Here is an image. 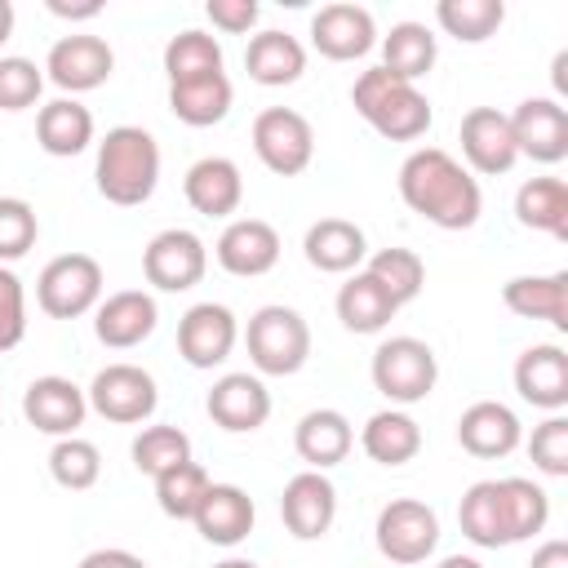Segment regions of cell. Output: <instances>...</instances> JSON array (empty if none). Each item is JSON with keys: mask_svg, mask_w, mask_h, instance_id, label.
<instances>
[{"mask_svg": "<svg viewBox=\"0 0 568 568\" xmlns=\"http://www.w3.org/2000/svg\"><path fill=\"white\" fill-rule=\"evenodd\" d=\"M399 200L439 231H470L484 209L470 169L439 146H417L399 164Z\"/></svg>", "mask_w": 568, "mask_h": 568, "instance_id": "6da1fadb", "label": "cell"}, {"mask_svg": "<svg viewBox=\"0 0 568 568\" xmlns=\"http://www.w3.org/2000/svg\"><path fill=\"white\" fill-rule=\"evenodd\" d=\"M98 191L106 204L120 209H138L155 195L160 182V146L146 129L138 124H115L106 129V138L98 142V164H93Z\"/></svg>", "mask_w": 568, "mask_h": 568, "instance_id": "7a4b0ae2", "label": "cell"}, {"mask_svg": "<svg viewBox=\"0 0 568 568\" xmlns=\"http://www.w3.org/2000/svg\"><path fill=\"white\" fill-rule=\"evenodd\" d=\"M351 106L373 124L386 142H417L430 129V102L417 84L395 80L386 67H368L351 84Z\"/></svg>", "mask_w": 568, "mask_h": 568, "instance_id": "3957f363", "label": "cell"}, {"mask_svg": "<svg viewBox=\"0 0 568 568\" xmlns=\"http://www.w3.org/2000/svg\"><path fill=\"white\" fill-rule=\"evenodd\" d=\"M244 346L257 373L266 377H293L311 359V324L293 306H262L248 315Z\"/></svg>", "mask_w": 568, "mask_h": 568, "instance_id": "277c9868", "label": "cell"}, {"mask_svg": "<svg viewBox=\"0 0 568 568\" xmlns=\"http://www.w3.org/2000/svg\"><path fill=\"white\" fill-rule=\"evenodd\" d=\"M36 302L49 320H80L102 302V266L89 253L53 257L36 280Z\"/></svg>", "mask_w": 568, "mask_h": 568, "instance_id": "5b68a950", "label": "cell"}, {"mask_svg": "<svg viewBox=\"0 0 568 568\" xmlns=\"http://www.w3.org/2000/svg\"><path fill=\"white\" fill-rule=\"evenodd\" d=\"M439 359L422 337H386L373 351V386L390 404H422L435 390Z\"/></svg>", "mask_w": 568, "mask_h": 568, "instance_id": "8992f818", "label": "cell"}, {"mask_svg": "<svg viewBox=\"0 0 568 568\" xmlns=\"http://www.w3.org/2000/svg\"><path fill=\"white\" fill-rule=\"evenodd\" d=\"M253 151L275 178H297L315 160V129L293 106H266L253 120Z\"/></svg>", "mask_w": 568, "mask_h": 568, "instance_id": "52a82bcc", "label": "cell"}, {"mask_svg": "<svg viewBox=\"0 0 568 568\" xmlns=\"http://www.w3.org/2000/svg\"><path fill=\"white\" fill-rule=\"evenodd\" d=\"M373 537L390 564H426L439 546V515L417 497H395L377 510Z\"/></svg>", "mask_w": 568, "mask_h": 568, "instance_id": "ba28073f", "label": "cell"}, {"mask_svg": "<svg viewBox=\"0 0 568 568\" xmlns=\"http://www.w3.org/2000/svg\"><path fill=\"white\" fill-rule=\"evenodd\" d=\"M89 408L115 426H138L155 413L160 404V390H155V377L138 364H106L102 373H93L89 390H84Z\"/></svg>", "mask_w": 568, "mask_h": 568, "instance_id": "9c48e42d", "label": "cell"}, {"mask_svg": "<svg viewBox=\"0 0 568 568\" xmlns=\"http://www.w3.org/2000/svg\"><path fill=\"white\" fill-rule=\"evenodd\" d=\"M204 271H209V248L186 226H169L151 235V244L142 248V275L160 293H186L204 280Z\"/></svg>", "mask_w": 568, "mask_h": 568, "instance_id": "30bf717a", "label": "cell"}, {"mask_svg": "<svg viewBox=\"0 0 568 568\" xmlns=\"http://www.w3.org/2000/svg\"><path fill=\"white\" fill-rule=\"evenodd\" d=\"M44 71H49V80H53L62 93H89V89H98V84L111 80L115 53H111V44H106L102 36L75 31V36L53 40V49H49V58H44Z\"/></svg>", "mask_w": 568, "mask_h": 568, "instance_id": "8fae6325", "label": "cell"}, {"mask_svg": "<svg viewBox=\"0 0 568 568\" xmlns=\"http://www.w3.org/2000/svg\"><path fill=\"white\" fill-rule=\"evenodd\" d=\"M280 519L297 541H320L337 519V488L324 470H297L280 493Z\"/></svg>", "mask_w": 568, "mask_h": 568, "instance_id": "7c38bea8", "label": "cell"}, {"mask_svg": "<svg viewBox=\"0 0 568 568\" xmlns=\"http://www.w3.org/2000/svg\"><path fill=\"white\" fill-rule=\"evenodd\" d=\"M235 337H240V324L222 302H195L178 320V355L191 368H217L235 351Z\"/></svg>", "mask_w": 568, "mask_h": 568, "instance_id": "4fadbf2b", "label": "cell"}, {"mask_svg": "<svg viewBox=\"0 0 568 568\" xmlns=\"http://www.w3.org/2000/svg\"><path fill=\"white\" fill-rule=\"evenodd\" d=\"M506 120L519 155L537 164H559L568 155V111L559 106V98H524Z\"/></svg>", "mask_w": 568, "mask_h": 568, "instance_id": "5bb4252c", "label": "cell"}, {"mask_svg": "<svg viewBox=\"0 0 568 568\" xmlns=\"http://www.w3.org/2000/svg\"><path fill=\"white\" fill-rule=\"evenodd\" d=\"M457 142H462L466 164H470L475 173H484V178L510 173L515 160H519L510 120H506V111H497V106H470V111L462 115Z\"/></svg>", "mask_w": 568, "mask_h": 568, "instance_id": "9a60e30c", "label": "cell"}, {"mask_svg": "<svg viewBox=\"0 0 568 568\" xmlns=\"http://www.w3.org/2000/svg\"><path fill=\"white\" fill-rule=\"evenodd\" d=\"M311 44L328 58V62H355L377 44V22L364 4H320L311 18Z\"/></svg>", "mask_w": 568, "mask_h": 568, "instance_id": "2e32d148", "label": "cell"}, {"mask_svg": "<svg viewBox=\"0 0 568 568\" xmlns=\"http://www.w3.org/2000/svg\"><path fill=\"white\" fill-rule=\"evenodd\" d=\"M84 413H89V399L84 390L71 382V377H36L27 390H22V417L40 430V435H53V439H67L84 426Z\"/></svg>", "mask_w": 568, "mask_h": 568, "instance_id": "e0dca14e", "label": "cell"}, {"mask_svg": "<svg viewBox=\"0 0 568 568\" xmlns=\"http://www.w3.org/2000/svg\"><path fill=\"white\" fill-rule=\"evenodd\" d=\"M155 324H160V306H155V297L142 293V288H120V293L102 297L98 311H93V333H98V342L111 346V351H133V346H142V342L155 333Z\"/></svg>", "mask_w": 568, "mask_h": 568, "instance_id": "ac0fdd59", "label": "cell"}, {"mask_svg": "<svg viewBox=\"0 0 568 568\" xmlns=\"http://www.w3.org/2000/svg\"><path fill=\"white\" fill-rule=\"evenodd\" d=\"M204 408H209V417L222 430L248 435V430L266 426V417H271V390H266V382L257 373H222L213 382Z\"/></svg>", "mask_w": 568, "mask_h": 568, "instance_id": "d6986e66", "label": "cell"}, {"mask_svg": "<svg viewBox=\"0 0 568 568\" xmlns=\"http://www.w3.org/2000/svg\"><path fill=\"white\" fill-rule=\"evenodd\" d=\"M213 253H217V266L226 275L253 280V275H266L280 262V231L271 222H262V217H235L217 235Z\"/></svg>", "mask_w": 568, "mask_h": 568, "instance_id": "ffe728a7", "label": "cell"}, {"mask_svg": "<svg viewBox=\"0 0 568 568\" xmlns=\"http://www.w3.org/2000/svg\"><path fill=\"white\" fill-rule=\"evenodd\" d=\"M524 439V426L515 417V408H506L501 399H475L462 417H457V444L470 457H510Z\"/></svg>", "mask_w": 568, "mask_h": 568, "instance_id": "44dd1931", "label": "cell"}, {"mask_svg": "<svg viewBox=\"0 0 568 568\" xmlns=\"http://www.w3.org/2000/svg\"><path fill=\"white\" fill-rule=\"evenodd\" d=\"M253 519H257V506L240 484H209L200 510L191 515L195 532L209 546H240L253 532Z\"/></svg>", "mask_w": 568, "mask_h": 568, "instance_id": "7402d4cb", "label": "cell"}, {"mask_svg": "<svg viewBox=\"0 0 568 568\" xmlns=\"http://www.w3.org/2000/svg\"><path fill=\"white\" fill-rule=\"evenodd\" d=\"M182 195L195 213L204 217H231L244 200V178H240V164L226 160V155H204L186 169L182 178Z\"/></svg>", "mask_w": 568, "mask_h": 568, "instance_id": "603a6c76", "label": "cell"}, {"mask_svg": "<svg viewBox=\"0 0 568 568\" xmlns=\"http://www.w3.org/2000/svg\"><path fill=\"white\" fill-rule=\"evenodd\" d=\"M515 390L532 408L559 413L568 404V355H564V346H555V342L528 346L515 359Z\"/></svg>", "mask_w": 568, "mask_h": 568, "instance_id": "cb8c5ba5", "label": "cell"}, {"mask_svg": "<svg viewBox=\"0 0 568 568\" xmlns=\"http://www.w3.org/2000/svg\"><path fill=\"white\" fill-rule=\"evenodd\" d=\"M244 71L253 84H266V89H284L293 80H302L306 71V49L297 36L288 31H257L248 36V49H244Z\"/></svg>", "mask_w": 568, "mask_h": 568, "instance_id": "d4e9b609", "label": "cell"}, {"mask_svg": "<svg viewBox=\"0 0 568 568\" xmlns=\"http://www.w3.org/2000/svg\"><path fill=\"white\" fill-rule=\"evenodd\" d=\"M302 253H306V262H311L315 271H324V275H346V271H355V266L368 257V240H364V231H359L355 222H346V217H320V222H311V231H306V240H302Z\"/></svg>", "mask_w": 568, "mask_h": 568, "instance_id": "484cf974", "label": "cell"}, {"mask_svg": "<svg viewBox=\"0 0 568 568\" xmlns=\"http://www.w3.org/2000/svg\"><path fill=\"white\" fill-rule=\"evenodd\" d=\"M501 302L519 320H546L555 328H568V271L515 275V280L501 284Z\"/></svg>", "mask_w": 568, "mask_h": 568, "instance_id": "4316f807", "label": "cell"}, {"mask_svg": "<svg viewBox=\"0 0 568 568\" xmlns=\"http://www.w3.org/2000/svg\"><path fill=\"white\" fill-rule=\"evenodd\" d=\"M293 448L311 470H328L346 462V453L355 448V430L337 408H311L293 430Z\"/></svg>", "mask_w": 568, "mask_h": 568, "instance_id": "83f0119b", "label": "cell"}, {"mask_svg": "<svg viewBox=\"0 0 568 568\" xmlns=\"http://www.w3.org/2000/svg\"><path fill=\"white\" fill-rule=\"evenodd\" d=\"M36 142L44 155H80L89 142H93V111L75 98H53L40 106L36 115Z\"/></svg>", "mask_w": 568, "mask_h": 568, "instance_id": "f1b7e54d", "label": "cell"}, {"mask_svg": "<svg viewBox=\"0 0 568 568\" xmlns=\"http://www.w3.org/2000/svg\"><path fill=\"white\" fill-rule=\"evenodd\" d=\"M359 448L377 462V466H404L422 453V426L404 413V408H382L364 422L359 430Z\"/></svg>", "mask_w": 568, "mask_h": 568, "instance_id": "f546056e", "label": "cell"}, {"mask_svg": "<svg viewBox=\"0 0 568 568\" xmlns=\"http://www.w3.org/2000/svg\"><path fill=\"white\" fill-rule=\"evenodd\" d=\"M235 102V89L226 80V71L217 75H200V80H182V84H169V111L191 124V129H209V124H222L226 111Z\"/></svg>", "mask_w": 568, "mask_h": 568, "instance_id": "4dcf8cb0", "label": "cell"}, {"mask_svg": "<svg viewBox=\"0 0 568 568\" xmlns=\"http://www.w3.org/2000/svg\"><path fill=\"white\" fill-rule=\"evenodd\" d=\"M395 297L368 275V271H355L342 288H337V320L342 328L351 333H382L390 320H395Z\"/></svg>", "mask_w": 568, "mask_h": 568, "instance_id": "1f68e13d", "label": "cell"}, {"mask_svg": "<svg viewBox=\"0 0 568 568\" xmlns=\"http://www.w3.org/2000/svg\"><path fill=\"white\" fill-rule=\"evenodd\" d=\"M515 217L528 231H546L568 244V186L564 178H528L515 191Z\"/></svg>", "mask_w": 568, "mask_h": 568, "instance_id": "d6a6232c", "label": "cell"}, {"mask_svg": "<svg viewBox=\"0 0 568 568\" xmlns=\"http://www.w3.org/2000/svg\"><path fill=\"white\" fill-rule=\"evenodd\" d=\"M435 53H439V44H435L426 22H395L390 36H382V62L377 67H386L395 80L417 84L435 67Z\"/></svg>", "mask_w": 568, "mask_h": 568, "instance_id": "836d02e7", "label": "cell"}, {"mask_svg": "<svg viewBox=\"0 0 568 568\" xmlns=\"http://www.w3.org/2000/svg\"><path fill=\"white\" fill-rule=\"evenodd\" d=\"M457 524L466 532V541L484 546V550H497V546H510L506 537V510H501V488L497 479H479L462 493V506H457Z\"/></svg>", "mask_w": 568, "mask_h": 568, "instance_id": "e575fe53", "label": "cell"}, {"mask_svg": "<svg viewBox=\"0 0 568 568\" xmlns=\"http://www.w3.org/2000/svg\"><path fill=\"white\" fill-rule=\"evenodd\" d=\"M164 71H169V84L217 75L222 71V44H217V36H209L200 27H186V31L169 36V44H164Z\"/></svg>", "mask_w": 568, "mask_h": 568, "instance_id": "d590c367", "label": "cell"}, {"mask_svg": "<svg viewBox=\"0 0 568 568\" xmlns=\"http://www.w3.org/2000/svg\"><path fill=\"white\" fill-rule=\"evenodd\" d=\"M497 488H501V510H506V537H510V546L515 541H528L532 532L546 528L550 497H546L541 484H532L524 475H510V479H497Z\"/></svg>", "mask_w": 568, "mask_h": 568, "instance_id": "8d00e7d4", "label": "cell"}, {"mask_svg": "<svg viewBox=\"0 0 568 568\" xmlns=\"http://www.w3.org/2000/svg\"><path fill=\"white\" fill-rule=\"evenodd\" d=\"M435 22L462 40V44H479L488 36H497V27L506 22V4L501 0H439L435 4Z\"/></svg>", "mask_w": 568, "mask_h": 568, "instance_id": "74e56055", "label": "cell"}, {"mask_svg": "<svg viewBox=\"0 0 568 568\" xmlns=\"http://www.w3.org/2000/svg\"><path fill=\"white\" fill-rule=\"evenodd\" d=\"M390 297H395V306H404V302H413L417 293H422V284H426V262L413 253V248H399V244H390V248H377L373 257H368V266H364Z\"/></svg>", "mask_w": 568, "mask_h": 568, "instance_id": "f35d334b", "label": "cell"}, {"mask_svg": "<svg viewBox=\"0 0 568 568\" xmlns=\"http://www.w3.org/2000/svg\"><path fill=\"white\" fill-rule=\"evenodd\" d=\"M49 475H53V484H62L67 493L93 488L98 475H102V453H98V444H89V439H80V435L58 439V444L49 448Z\"/></svg>", "mask_w": 568, "mask_h": 568, "instance_id": "ab89813d", "label": "cell"}, {"mask_svg": "<svg viewBox=\"0 0 568 568\" xmlns=\"http://www.w3.org/2000/svg\"><path fill=\"white\" fill-rule=\"evenodd\" d=\"M209 493V475L200 462H178L164 475H155V501L169 519H191Z\"/></svg>", "mask_w": 568, "mask_h": 568, "instance_id": "60d3db41", "label": "cell"}, {"mask_svg": "<svg viewBox=\"0 0 568 568\" xmlns=\"http://www.w3.org/2000/svg\"><path fill=\"white\" fill-rule=\"evenodd\" d=\"M129 453H133V466L155 479V475H164L169 466L191 462V439H186V430H178V426H142Z\"/></svg>", "mask_w": 568, "mask_h": 568, "instance_id": "b9f144b4", "label": "cell"}, {"mask_svg": "<svg viewBox=\"0 0 568 568\" xmlns=\"http://www.w3.org/2000/svg\"><path fill=\"white\" fill-rule=\"evenodd\" d=\"M40 240V217L27 200L18 195H0V266L27 257Z\"/></svg>", "mask_w": 568, "mask_h": 568, "instance_id": "7bdbcfd3", "label": "cell"}, {"mask_svg": "<svg viewBox=\"0 0 568 568\" xmlns=\"http://www.w3.org/2000/svg\"><path fill=\"white\" fill-rule=\"evenodd\" d=\"M40 89H44V71L31 62V58H0V111H27L40 102Z\"/></svg>", "mask_w": 568, "mask_h": 568, "instance_id": "ee69618b", "label": "cell"}, {"mask_svg": "<svg viewBox=\"0 0 568 568\" xmlns=\"http://www.w3.org/2000/svg\"><path fill=\"white\" fill-rule=\"evenodd\" d=\"M528 457H532V466L541 475H555V479L568 475V417L564 413H550L541 426H532Z\"/></svg>", "mask_w": 568, "mask_h": 568, "instance_id": "f6af8a7d", "label": "cell"}, {"mask_svg": "<svg viewBox=\"0 0 568 568\" xmlns=\"http://www.w3.org/2000/svg\"><path fill=\"white\" fill-rule=\"evenodd\" d=\"M27 333V293H22V280L0 266V355L13 351Z\"/></svg>", "mask_w": 568, "mask_h": 568, "instance_id": "bcb514c9", "label": "cell"}, {"mask_svg": "<svg viewBox=\"0 0 568 568\" xmlns=\"http://www.w3.org/2000/svg\"><path fill=\"white\" fill-rule=\"evenodd\" d=\"M204 13H209V22H213L217 31L244 36V31L257 27V13H262V9H257V0H209Z\"/></svg>", "mask_w": 568, "mask_h": 568, "instance_id": "7dc6e473", "label": "cell"}, {"mask_svg": "<svg viewBox=\"0 0 568 568\" xmlns=\"http://www.w3.org/2000/svg\"><path fill=\"white\" fill-rule=\"evenodd\" d=\"M75 568H146V559H138L133 550H120V546H102V550H89Z\"/></svg>", "mask_w": 568, "mask_h": 568, "instance_id": "c3c4849f", "label": "cell"}, {"mask_svg": "<svg viewBox=\"0 0 568 568\" xmlns=\"http://www.w3.org/2000/svg\"><path fill=\"white\" fill-rule=\"evenodd\" d=\"M528 568H568V541H541L537 550H532V564Z\"/></svg>", "mask_w": 568, "mask_h": 568, "instance_id": "681fc988", "label": "cell"}, {"mask_svg": "<svg viewBox=\"0 0 568 568\" xmlns=\"http://www.w3.org/2000/svg\"><path fill=\"white\" fill-rule=\"evenodd\" d=\"M49 13H53V18H67V22H84V18H98V13H102V4H98V0H89V4L49 0Z\"/></svg>", "mask_w": 568, "mask_h": 568, "instance_id": "f907efd6", "label": "cell"}, {"mask_svg": "<svg viewBox=\"0 0 568 568\" xmlns=\"http://www.w3.org/2000/svg\"><path fill=\"white\" fill-rule=\"evenodd\" d=\"M435 568H484V564H479L475 555H444Z\"/></svg>", "mask_w": 568, "mask_h": 568, "instance_id": "816d5d0a", "label": "cell"}, {"mask_svg": "<svg viewBox=\"0 0 568 568\" xmlns=\"http://www.w3.org/2000/svg\"><path fill=\"white\" fill-rule=\"evenodd\" d=\"M13 36V4L9 0H0V44Z\"/></svg>", "mask_w": 568, "mask_h": 568, "instance_id": "f5cc1de1", "label": "cell"}, {"mask_svg": "<svg viewBox=\"0 0 568 568\" xmlns=\"http://www.w3.org/2000/svg\"><path fill=\"white\" fill-rule=\"evenodd\" d=\"M564 67H568V53H555V89H559V93L568 89V75H564Z\"/></svg>", "mask_w": 568, "mask_h": 568, "instance_id": "db71d44e", "label": "cell"}, {"mask_svg": "<svg viewBox=\"0 0 568 568\" xmlns=\"http://www.w3.org/2000/svg\"><path fill=\"white\" fill-rule=\"evenodd\" d=\"M213 568H257L253 559H222V564H213Z\"/></svg>", "mask_w": 568, "mask_h": 568, "instance_id": "11a10c76", "label": "cell"}]
</instances>
